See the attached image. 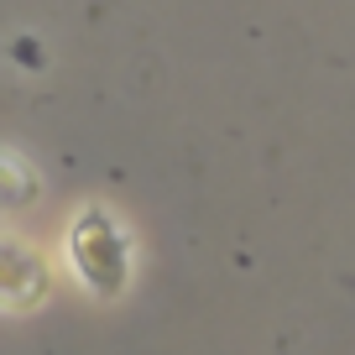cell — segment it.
Segmentation results:
<instances>
[{
	"instance_id": "7a4b0ae2",
	"label": "cell",
	"mask_w": 355,
	"mask_h": 355,
	"mask_svg": "<svg viewBox=\"0 0 355 355\" xmlns=\"http://www.w3.org/2000/svg\"><path fill=\"white\" fill-rule=\"evenodd\" d=\"M53 293V266L32 241L0 230V309L6 313H26Z\"/></svg>"
},
{
	"instance_id": "3957f363",
	"label": "cell",
	"mask_w": 355,
	"mask_h": 355,
	"mask_svg": "<svg viewBox=\"0 0 355 355\" xmlns=\"http://www.w3.org/2000/svg\"><path fill=\"white\" fill-rule=\"evenodd\" d=\"M37 199V173L21 152L0 146V209H26Z\"/></svg>"
},
{
	"instance_id": "6da1fadb",
	"label": "cell",
	"mask_w": 355,
	"mask_h": 355,
	"mask_svg": "<svg viewBox=\"0 0 355 355\" xmlns=\"http://www.w3.org/2000/svg\"><path fill=\"white\" fill-rule=\"evenodd\" d=\"M63 261L89 298H121L136 277V235L110 204H84L68 220Z\"/></svg>"
}]
</instances>
